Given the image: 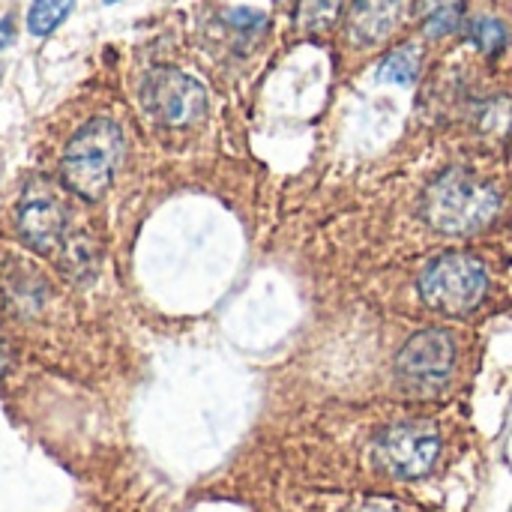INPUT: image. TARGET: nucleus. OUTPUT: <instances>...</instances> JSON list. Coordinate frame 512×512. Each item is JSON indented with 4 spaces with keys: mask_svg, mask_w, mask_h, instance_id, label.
<instances>
[{
    "mask_svg": "<svg viewBox=\"0 0 512 512\" xmlns=\"http://www.w3.org/2000/svg\"><path fill=\"white\" fill-rule=\"evenodd\" d=\"M120 159H123L120 126L108 117H96L84 123L66 144L60 174L72 195L84 201H99L108 192Z\"/></svg>",
    "mask_w": 512,
    "mask_h": 512,
    "instance_id": "1",
    "label": "nucleus"
},
{
    "mask_svg": "<svg viewBox=\"0 0 512 512\" xmlns=\"http://www.w3.org/2000/svg\"><path fill=\"white\" fill-rule=\"evenodd\" d=\"M423 213L432 228L462 237L486 228L498 213V192L471 171L441 174L423 201Z\"/></svg>",
    "mask_w": 512,
    "mask_h": 512,
    "instance_id": "2",
    "label": "nucleus"
},
{
    "mask_svg": "<svg viewBox=\"0 0 512 512\" xmlns=\"http://www.w3.org/2000/svg\"><path fill=\"white\" fill-rule=\"evenodd\" d=\"M489 288L486 264L468 252H444L420 273V297L429 309L462 318L474 312Z\"/></svg>",
    "mask_w": 512,
    "mask_h": 512,
    "instance_id": "3",
    "label": "nucleus"
},
{
    "mask_svg": "<svg viewBox=\"0 0 512 512\" xmlns=\"http://www.w3.org/2000/svg\"><path fill=\"white\" fill-rule=\"evenodd\" d=\"M372 453L387 474L399 480H420L435 468L441 456V435L429 423H402L387 429L375 441Z\"/></svg>",
    "mask_w": 512,
    "mask_h": 512,
    "instance_id": "4",
    "label": "nucleus"
},
{
    "mask_svg": "<svg viewBox=\"0 0 512 512\" xmlns=\"http://www.w3.org/2000/svg\"><path fill=\"white\" fill-rule=\"evenodd\" d=\"M141 96L150 114H156V120H162L165 126H192L207 111L204 87L177 69H159L147 75Z\"/></svg>",
    "mask_w": 512,
    "mask_h": 512,
    "instance_id": "5",
    "label": "nucleus"
},
{
    "mask_svg": "<svg viewBox=\"0 0 512 512\" xmlns=\"http://www.w3.org/2000/svg\"><path fill=\"white\" fill-rule=\"evenodd\" d=\"M456 363V342L447 330H420L405 342L396 357V369L408 384L417 387H438L450 378Z\"/></svg>",
    "mask_w": 512,
    "mask_h": 512,
    "instance_id": "6",
    "label": "nucleus"
},
{
    "mask_svg": "<svg viewBox=\"0 0 512 512\" xmlns=\"http://www.w3.org/2000/svg\"><path fill=\"white\" fill-rule=\"evenodd\" d=\"M408 0H354L348 12V36L354 45H381L402 21Z\"/></svg>",
    "mask_w": 512,
    "mask_h": 512,
    "instance_id": "7",
    "label": "nucleus"
},
{
    "mask_svg": "<svg viewBox=\"0 0 512 512\" xmlns=\"http://www.w3.org/2000/svg\"><path fill=\"white\" fill-rule=\"evenodd\" d=\"M18 231H21V237L33 249L51 252L63 240V231H66V210H63V204L57 198H51V195L27 198L18 207Z\"/></svg>",
    "mask_w": 512,
    "mask_h": 512,
    "instance_id": "8",
    "label": "nucleus"
},
{
    "mask_svg": "<svg viewBox=\"0 0 512 512\" xmlns=\"http://www.w3.org/2000/svg\"><path fill=\"white\" fill-rule=\"evenodd\" d=\"M462 12H465V0H420L423 30L432 39H441L459 30Z\"/></svg>",
    "mask_w": 512,
    "mask_h": 512,
    "instance_id": "9",
    "label": "nucleus"
},
{
    "mask_svg": "<svg viewBox=\"0 0 512 512\" xmlns=\"http://www.w3.org/2000/svg\"><path fill=\"white\" fill-rule=\"evenodd\" d=\"M417 72H420V48L408 42V45L393 48V51L384 57V63H381V69H378V78H381V81H390V84L408 87V84H414Z\"/></svg>",
    "mask_w": 512,
    "mask_h": 512,
    "instance_id": "10",
    "label": "nucleus"
},
{
    "mask_svg": "<svg viewBox=\"0 0 512 512\" xmlns=\"http://www.w3.org/2000/svg\"><path fill=\"white\" fill-rule=\"evenodd\" d=\"M345 0H300L297 3V27L303 33H327L339 15Z\"/></svg>",
    "mask_w": 512,
    "mask_h": 512,
    "instance_id": "11",
    "label": "nucleus"
},
{
    "mask_svg": "<svg viewBox=\"0 0 512 512\" xmlns=\"http://www.w3.org/2000/svg\"><path fill=\"white\" fill-rule=\"evenodd\" d=\"M75 0H33L27 12V30L33 36H48L63 24V18L72 12Z\"/></svg>",
    "mask_w": 512,
    "mask_h": 512,
    "instance_id": "12",
    "label": "nucleus"
},
{
    "mask_svg": "<svg viewBox=\"0 0 512 512\" xmlns=\"http://www.w3.org/2000/svg\"><path fill=\"white\" fill-rule=\"evenodd\" d=\"M468 33H471V39H474L483 51H489V54H495V51H501V48L507 45V27H504L498 18H489V15L474 18Z\"/></svg>",
    "mask_w": 512,
    "mask_h": 512,
    "instance_id": "13",
    "label": "nucleus"
},
{
    "mask_svg": "<svg viewBox=\"0 0 512 512\" xmlns=\"http://www.w3.org/2000/svg\"><path fill=\"white\" fill-rule=\"evenodd\" d=\"M15 42V24L9 18H0V51Z\"/></svg>",
    "mask_w": 512,
    "mask_h": 512,
    "instance_id": "14",
    "label": "nucleus"
},
{
    "mask_svg": "<svg viewBox=\"0 0 512 512\" xmlns=\"http://www.w3.org/2000/svg\"><path fill=\"white\" fill-rule=\"evenodd\" d=\"M357 512H402L399 507H393L390 501H369V504H363Z\"/></svg>",
    "mask_w": 512,
    "mask_h": 512,
    "instance_id": "15",
    "label": "nucleus"
},
{
    "mask_svg": "<svg viewBox=\"0 0 512 512\" xmlns=\"http://www.w3.org/2000/svg\"><path fill=\"white\" fill-rule=\"evenodd\" d=\"M6 366H9V351H6V342L0 339V378L6 375Z\"/></svg>",
    "mask_w": 512,
    "mask_h": 512,
    "instance_id": "16",
    "label": "nucleus"
},
{
    "mask_svg": "<svg viewBox=\"0 0 512 512\" xmlns=\"http://www.w3.org/2000/svg\"><path fill=\"white\" fill-rule=\"evenodd\" d=\"M108 3H114V0H108Z\"/></svg>",
    "mask_w": 512,
    "mask_h": 512,
    "instance_id": "17",
    "label": "nucleus"
}]
</instances>
